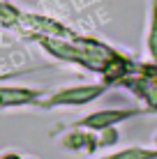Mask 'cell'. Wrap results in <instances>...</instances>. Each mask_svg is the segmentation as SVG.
I'll list each match as a JSON object with an SVG mask.
<instances>
[{"mask_svg": "<svg viewBox=\"0 0 157 159\" xmlns=\"http://www.w3.org/2000/svg\"><path fill=\"white\" fill-rule=\"evenodd\" d=\"M106 90L104 83H88V85H69L62 90L53 92L48 99H42V108H56V106H85V104L95 102L102 97Z\"/></svg>", "mask_w": 157, "mask_h": 159, "instance_id": "cell-1", "label": "cell"}, {"mask_svg": "<svg viewBox=\"0 0 157 159\" xmlns=\"http://www.w3.org/2000/svg\"><path fill=\"white\" fill-rule=\"evenodd\" d=\"M141 113L145 111H139V108H102V111H95L90 116H85L83 120H79L76 127L93 129V131H109L113 125L129 120L134 116H141Z\"/></svg>", "mask_w": 157, "mask_h": 159, "instance_id": "cell-2", "label": "cell"}, {"mask_svg": "<svg viewBox=\"0 0 157 159\" xmlns=\"http://www.w3.org/2000/svg\"><path fill=\"white\" fill-rule=\"evenodd\" d=\"M134 79L120 81L122 85H127L129 90H134V95H139L148 104L150 111H157V67H145L143 74H132Z\"/></svg>", "mask_w": 157, "mask_h": 159, "instance_id": "cell-3", "label": "cell"}, {"mask_svg": "<svg viewBox=\"0 0 157 159\" xmlns=\"http://www.w3.org/2000/svg\"><path fill=\"white\" fill-rule=\"evenodd\" d=\"M42 90L32 88H14L0 85V108H16V106H39Z\"/></svg>", "mask_w": 157, "mask_h": 159, "instance_id": "cell-4", "label": "cell"}, {"mask_svg": "<svg viewBox=\"0 0 157 159\" xmlns=\"http://www.w3.org/2000/svg\"><path fill=\"white\" fill-rule=\"evenodd\" d=\"M148 56L157 67V0L150 2V23H148Z\"/></svg>", "mask_w": 157, "mask_h": 159, "instance_id": "cell-5", "label": "cell"}, {"mask_svg": "<svg viewBox=\"0 0 157 159\" xmlns=\"http://www.w3.org/2000/svg\"><path fill=\"white\" fill-rule=\"evenodd\" d=\"M104 159H157V150H145V148H125L120 152L104 157Z\"/></svg>", "mask_w": 157, "mask_h": 159, "instance_id": "cell-6", "label": "cell"}, {"mask_svg": "<svg viewBox=\"0 0 157 159\" xmlns=\"http://www.w3.org/2000/svg\"><path fill=\"white\" fill-rule=\"evenodd\" d=\"M0 159H21V157H19V155H14V152H9V155H2Z\"/></svg>", "mask_w": 157, "mask_h": 159, "instance_id": "cell-7", "label": "cell"}]
</instances>
